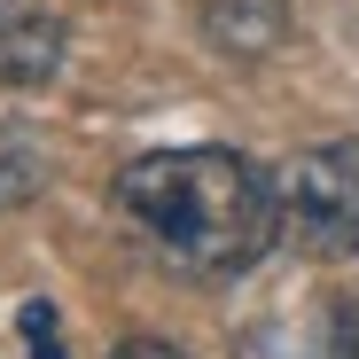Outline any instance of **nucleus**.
Returning <instances> with one entry per match:
<instances>
[{
  "mask_svg": "<svg viewBox=\"0 0 359 359\" xmlns=\"http://www.w3.org/2000/svg\"><path fill=\"white\" fill-rule=\"evenodd\" d=\"M117 211L180 273H243L281 234L273 172H258L234 149H149V156H133L117 172Z\"/></svg>",
  "mask_w": 359,
  "mask_h": 359,
  "instance_id": "obj_1",
  "label": "nucleus"
},
{
  "mask_svg": "<svg viewBox=\"0 0 359 359\" xmlns=\"http://www.w3.org/2000/svg\"><path fill=\"white\" fill-rule=\"evenodd\" d=\"M281 234L313 258H351L359 250V141H320L289 156L281 180Z\"/></svg>",
  "mask_w": 359,
  "mask_h": 359,
  "instance_id": "obj_2",
  "label": "nucleus"
},
{
  "mask_svg": "<svg viewBox=\"0 0 359 359\" xmlns=\"http://www.w3.org/2000/svg\"><path fill=\"white\" fill-rule=\"evenodd\" d=\"M63 24L39 16V8H0V86H47L63 71Z\"/></svg>",
  "mask_w": 359,
  "mask_h": 359,
  "instance_id": "obj_3",
  "label": "nucleus"
},
{
  "mask_svg": "<svg viewBox=\"0 0 359 359\" xmlns=\"http://www.w3.org/2000/svg\"><path fill=\"white\" fill-rule=\"evenodd\" d=\"M203 32H211L219 55H243V63H250V55H273L289 39V8H281V0H211Z\"/></svg>",
  "mask_w": 359,
  "mask_h": 359,
  "instance_id": "obj_4",
  "label": "nucleus"
},
{
  "mask_svg": "<svg viewBox=\"0 0 359 359\" xmlns=\"http://www.w3.org/2000/svg\"><path fill=\"white\" fill-rule=\"evenodd\" d=\"M39 188H47V164H39L32 133H16L8 117H0V211H24Z\"/></svg>",
  "mask_w": 359,
  "mask_h": 359,
  "instance_id": "obj_5",
  "label": "nucleus"
},
{
  "mask_svg": "<svg viewBox=\"0 0 359 359\" xmlns=\"http://www.w3.org/2000/svg\"><path fill=\"white\" fill-rule=\"evenodd\" d=\"M16 328H24L32 359H71V351H63V328H55V305H47V297H32V305L16 313Z\"/></svg>",
  "mask_w": 359,
  "mask_h": 359,
  "instance_id": "obj_6",
  "label": "nucleus"
},
{
  "mask_svg": "<svg viewBox=\"0 0 359 359\" xmlns=\"http://www.w3.org/2000/svg\"><path fill=\"white\" fill-rule=\"evenodd\" d=\"M328 359H359V297H336V313H328Z\"/></svg>",
  "mask_w": 359,
  "mask_h": 359,
  "instance_id": "obj_7",
  "label": "nucleus"
},
{
  "mask_svg": "<svg viewBox=\"0 0 359 359\" xmlns=\"http://www.w3.org/2000/svg\"><path fill=\"white\" fill-rule=\"evenodd\" d=\"M109 359H188V351H172L164 336H126V344H117Z\"/></svg>",
  "mask_w": 359,
  "mask_h": 359,
  "instance_id": "obj_8",
  "label": "nucleus"
}]
</instances>
